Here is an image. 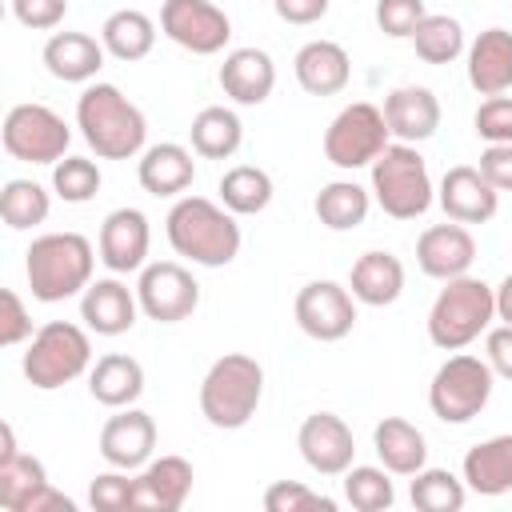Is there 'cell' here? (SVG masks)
I'll return each instance as SVG.
<instances>
[{
  "instance_id": "obj_1",
  "label": "cell",
  "mask_w": 512,
  "mask_h": 512,
  "mask_svg": "<svg viewBox=\"0 0 512 512\" xmlns=\"http://www.w3.org/2000/svg\"><path fill=\"white\" fill-rule=\"evenodd\" d=\"M76 128L100 160H132L144 152V140H148L144 112L108 80H96L80 92Z\"/></svg>"
},
{
  "instance_id": "obj_2",
  "label": "cell",
  "mask_w": 512,
  "mask_h": 512,
  "mask_svg": "<svg viewBox=\"0 0 512 512\" xmlns=\"http://www.w3.org/2000/svg\"><path fill=\"white\" fill-rule=\"evenodd\" d=\"M168 244L176 256L204 264V268H224L240 252V224L236 212L208 196H180L164 220Z\"/></svg>"
},
{
  "instance_id": "obj_3",
  "label": "cell",
  "mask_w": 512,
  "mask_h": 512,
  "mask_svg": "<svg viewBox=\"0 0 512 512\" xmlns=\"http://www.w3.org/2000/svg\"><path fill=\"white\" fill-rule=\"evenodd\" d=\"M92 268H96V252L80 232H44L24 252L28 288L40 304L84 296V288L92 284Z\"/></svg>"
},
{
  "instance_id": "obj_4",
  "label": "cell",
  "mask_w": 512,
  "mask_h": 512,
  "mask_svg": "<svg viewBox=\"0 0 512 512\" xmlns=\"http://www.w3.org/2000/svg\"><path fill=\"white\" fill-rule=\"evenodd\" d=\"M492 320H496V288L464 272L456 280H444V288L436 292L428 308V340L440 352H460L472 340H480V332H488Z\"/></svg>"
},
{
  "instance_id": "obj_5",
  "label": "cell",
  "mask_w": 512,
  "mask_h": 512,
  "mask_svg": "<svg viewBox=\"0 0 512 512\" xmlns=\"http://www.w3.org/2000/svg\"><path fill=\"white\" fill-rule=\"evenodd\" d=\"M264 396V368L248 352H224L200 380V412L212 428H244Z\"/></svg>"
},
{
  "instance_id": "obj_6",
  "label": "cell",
  "mask_w": 512,
  "mask_h": 512,
  "mask_svg": "<svg viewBox=\"0 0 512 512\" xmlns=\"http://www.w3.org/2000/svg\"><path fill=\"white\" fill-rule=\"evenodd\" d=\"M372 196L392 220H416L432 208L436 188H432L428 164L416 152V144L396 140L372 160Z\"/></svg>"
},
{
  "instance_id": "obj_7",
  "label": "cell",
  "mask_w": 512,
  "mask_h": 512,
  "mask_svg": "<svg viewBox=\"0 0 512 512\" xmlns=\"http://www.w3.org/2000/svg\"><path fill=\"white\" fill-rule=\"evenodd\" d=\"M20 368H24V380L40 392L64 388L92 368V340L72 320H48L44 328L32 332V344Z\"/></svg>"
},
{
  "instance_id": "obj_8",
  "label": "cell",
  "mask_w": 512,
  "mask_h": 512,
  "mask_svg": "<svg viewBox=\"0 0 512 512\" xmlns=\"http://www.w3.org/2000/svg\"><path fill=\"white\" fill-rule=\"evenodd\" d=\"M492 384H496V372L488 360L472 352H456L436 368L428 384V408L444 424H468L492 400Z\"/></svg>"
},
{
  "instance_id": "obj_9",
  "label": "cell",
  "mask_w": 512,
  "mask_h": 512,
  "mask_svg": "<svg viewBox=\"0 0 512 512\" xmlns=\"http://www.w3.org/2000/svg\"><path fill=\"white\" fill-rule=\"evenodd\" d=\"M392 144V132H388V120H384V108L368 104V100H356L348 108H340L324 132V156L328 164L352 172V168H372V160Z\"/></svg>"
},
{
  "instance_id": "obj_10",
  "label": "cell",
  "mask_w": 512,
  "mask_h": 512,
  "mask_svg": "<svg viewBox=\"0 0 512 512\" xmlns=\"http://www.w3.org/2000/svg\"><path fill=\"white\" fill-rule=\"evenodd\" d=\"M4 152L24 164H56L68 156L72 128L48 104H12L0 128Z\"/></svg>"
},
{
  "instance_id": "obj_11",
  "label": "cell",
  "mask_w": 512,
  "mask_h": 512,
  "mask_svg": "<svg viewBox=\"0 0 512 512\" xmlns=\"http://www.w3.org/2000/svg\"><path fill=\"white\" fill-rule=\"evenodd\" d=\"M136 300H140V312L156 324H180L196 312L200 304V284L196 276L176 264V260H156V264H144L140 268V280H136Z\"/></svg>"
},
{
  "instance_id": "obj_12",
  "label": "cell",
  "mask_w": 512,
  "mask_h": 512,
  "mask_svg": "<svg viewBox=\"0 0 512 512\" xmlns=\"http://www.w3.org/2000/svg\"><path fill=\"white\" fill-rule=\"evenodd\" d=\"M160 32L192 56H216L232 40V20L212 0H164Z\"/></svg>"
},
{
  "instance_id": "obj_13",
  "label": "cell",
  "mask_w": 512,
  "mask_h": 512,
  "mask_svg": "<svg viewBox=\"0 0 512 512\" xmlns=\"http://www.w3.org/2000/svg\"><path fill=\"white\" fill-rule=\"evenodd\" d=\"M296 324L304 336L320 340V344H332V340H344L356 324V296L336 284V280H308L300 292H296Z\"/></svg>"
},
{
  "instance_id": "obj_14",
  "label": "cell",
  "mask_w": 512,
  "mask_h": 512,
  "mask_svg": "<svg viewBox=\"0 0 512 512\" xmlns=\"http://www.w3.org/2000/svg\"><path fill=\"white\" fill-rule=\"evenodd\" d=\"M296 448H300L304 464L312 472H320V476H344L352 468V460H356L352 428L336 412H312V416H304V424L296 432Z\"/></svg>"
},
{
  "instance_id": "obj_15",
  "label": "cell",
  "mask_w": 512,
  "mask_h": 512,
  "mask_svg": "<svg viewBox=\"0 0 512 512\" xmlns=\"http://www.w3.org/2000/svg\"><path fill=\"white\" fill-rule=\"evenodd\" d=\"M148 244H152V228L148 216L140 208H116L104 216L100 236H96V252L100 264L116 276L124 272H140L148 264Z\"/></svg>"
},
{
  "instance_id": "obj_16",
  "label": "cell",
  "mask_w": 512,
  "mask_h": 512,
  "mask_svg": "<svg viewBox=\"0 0 512 512\" xmlns=\"http://www.w3.org/2000/svg\"><path fill=\"white\" fill-rule=\"evenodd\" d=\"M152 448H156V420L144 412V408H120L116 416L104 420L100 428V456L108 468H144L152 460Z\"/></svg>"
},
{
  "instance_id": "obj_17",
  "label": "cell",
  "mask_w": 512,
  "mask_h": 512,
  "mask_svg": "<svg viewBox=\"0 0 512 512\" xmlns=\"http://www.w3.org/2000/svg\"><path fill=\"white\" fill-rule=\"evenodd\" d=\"M436 200H440L444 216L456 220V224H484V220H492L496 208H500V192H496V188L488 184V176H484L480 168H472V164L448 168L444 180H440Z\"/></svg>"
},
{
  "instance_id": "obj_18",
  "label": "cell",
  "mask_w": 512,
  "mask_h": 512,
  "mask_svg": "<svg viewBox=\"0 0 512 512\" xmlns=\"http://www.w3.org/2000/svg\"><path fill=\"white\" fill-rule=\"evenodd\" d=\"M472 260H476V240L468 224H456V220L432 224L416 240V264L432 280H456L472 268Z\"/></svg>"
},
{
  "instance_id": "obj_19",
  "label": "cell",
  "mask_w": 512,
  "mask_h": 512,
  "mask_svg": "<svg viewBox=\"0 0 512 512\" xmlns=\"http://www.w3.org/2000/svg\"><path fill=\"white\" fill-rule=\"evenodd\" d=\"M136 312H140L136 288L116 280V272L104 280H92L80 296V320L96 336H124L136 324Z\"/></svg>"
},
{
  "instance_id": "obj_20",
  "label": "cell",
  "mask_w": 512,
  "mask_h": 512,
  "mask_svg": "<svg viewBox=\"0 0 512 512\" xmlns=\"http://www.w3.org/2000/svg\"><path fill=\"white\" fill-rule=\"evenodd\" d=\"M384 120L400 144H420V140L436 136V128H440V100L424 84L392 88L384 96Z\"/></svg>"
},
{
  "instance_id": "obj_21",
  "label": "cell",
  "mask_w": 512,
  "mask_h": 512,
  "mask_svg": "<svg viewBox=\"0 0 512 512\" xmlns=\"http://www.w3.org/2000/svg\"><path fill=\"white\" fill-rule=\"evenodd\" d=\"M192 464L184 456H156L136 472V496L132 508H152V512H176L184 508L192 492Z\"/></svg>"
},
{
  "instance_id": "obj_22",
  "label": "cell",
  "mask_w": 512,
  "mask_h": 512,
  "mask_svg": "<svg viewBox=\"0 0 512 512\" xmlns=\"http://www.w3.org/2000/svg\"><path fill=\"white\" fill-rule=\"evenodd\" d=\"M296 84L308 96H336L352 80V60L336 40H308L292 60Z\"/></svg>"
},
{
  "instance_id": "obj_23",
  "label": "cell",
  "mask_w": 512,
  "mask_h": 512,
  "mask_svg": "<svg viewBox=\"0 0 512 512\" xmlns=\"http://www.w3.org/2000/svg\"><path fill=\"white\" fill-rule=\"evenodd\" d=\"M220 88L236 104H264L276 88V64L264 48H232L220 64Z\"/></svg>"
},
{
  "instance_id": "obj_24",
  "label": "cell",
  "mask_w": 512,
  "mask_h": 512,
  "mask_svg": "<svg viewBox=\"0 0 512 512\" xmlns=\"http://www.w3.org/2000/svg\"><path fill=\"white\" fill-rule=\"evenodd\" d=\"M136 180H140V188L148 196H180L196 180V160H192V152L184 144L164 140V144H152V148L140 152Z\"/></svg>"
},
{
  "instance_id": "obj_25",
  "label": "cell",
  "mask_w": 512,
  "mask_h": 512,
  "mask_svg": "<svg viewBox=\"0 0 512 512\" xmlns=\"http://www.w3.org/2000/svg\"><path fill=\"white\" fill-rule=\"evenodd\" d=\"M468 84L480 96H504L512 88V32L484 28L468 44Z\"/></svg>"
},
{
  "instance_id": "obj_26",
  "label": "cell",
  "mask_w": 512,
  "mask_h": 512,
  "mask_svg": "<svg viewBox=\"0 0 512 512\" xmlns=\"http://www.w3.org/2000/svg\"><path fill=\"white\" fill-rule=\"evenodd\" d=\"M104 44L88 32H52L44 44V68L64 84H88L104 68Z\"/></svg>"
},
{
  "instance_id": "obj_27",
  "label": "cell",
  "mask_w": 512,
  "mask_h": 512,
  "mask_svg": "<svg viewBox=\"0 0 512 512\" xmlns=\"http://www.w3.org/2000/svg\"><path fill=\"white\" fill-rule=\"evenodd\" d=\"M372 448L380 456V464L392 472V476H416L424 464H428V440L424 432L404 420V416H384L376 428H372Z\"/></svg>"
},
{
  "instance_id": "obj_28",
  "label": "cell",
  "mask_w": 512,
  "mask_h": 512,
  "mask_svg": "<svg viewBox=\"0 0 512 512\" xmlns=\"http://www.w3.org/2000/svg\"><path fill=\"white\" fill-rule=\"evenodd\" d=\"M348 288L368 308L396 304L400 292H404V264H400V256H392L384 248H372V252L356 256L352 276H348Z\"/></svg>"
},
{
  "instance_id": "obj_29",
  "label": "cell",
  "mask_w": 512,
  "mask_h": 512,
  "mask_svg": "<svg viewBox=\"0 0 512 512\" xmlns=\"http://www.w3.org/2000/svg\"><path fill=\"white\" fill-rule=\"evenodd\" d=\"M464 484L480 496L512 492V432L488 436L464 452Z\"/></svg>"
},
{
  "instance_id": "obj_30",
  "label": "cell",
  "mask_w": 512,
  "mask_h": 512,
  "mask_svg": "<svg viewBox=\"0 0 512 512\" xmlns=\"http://www.w3.org/2000/svg\"><path fill=\"white\" fill-rule=\"evenodd\" d=\"M88 392L96 404L104 408H128L140 400L144 392V368L136 356L124 352H108L88 368Z\"/></svg>"
},
{
  "instance_id": "obj_31",
  "label": "cell",
  "mask_w": 512,
  "mask_h": 512,
  "mask_svg": "<svg viewBox=\"0 0 512 512\" xmlns=\"http://www.w3.org/2000/svg\"><path fill=\"white\" fill-rule=\"evenodd\" d=\"M188 140H192V152L204 156V160H228L240 144H244V124L232 108L224 104H208L192 116V128H188Z\"/></svg>"
},
{
  "instance_id": "obj_32",
  "label": "cell",
  "mask_w": 512,
  "mask_h": 512,
  "mask_svg": "<svg viewBox=\"0 0 512 512\" xmlns=\"http://www.w3.org/2000/svg\"><path fill=\"white\" fill-rule=\"evenodd\" d=\"M100 44L112 60H124V64L144 60L156 44V24L140 8H120L100 24Z\"/></svg>"
},
{
  "instance_id": "obj_33",
  "label": "cell",
  "mask_w": 512,
  "mask_h": 512,
  "mask_svg": "<svg viewBox=\"0 0 512 512\" xmlns=\"http://www.w3.org/2000/svg\"><path fill=\"white\" fill-rule=\"evenodd\" d=\"M316 216L324 228L332 232H352L368 220V208H372V192L360 188L356 180H332L316 192Z\"/></svg>"
},
{
  "instance_id": "obj_34",
  "label": "cell",
  "mask_w": 512,
  "mask_h": 512,
  "mask_svg": "<svg viewBox=\"0 0 512 512\" xmlns=\"http://www.w3.org/2000/svg\"><path fill=\"white\" fill-rule=\"evenodd\" d=\"M220 204L236 216H256L272 204V176L256 164H236L220 176Z\"/></svg>"
},
{
  "instance_id": "obj_35",
  "label": "cell",
  "mask_w": 512,
  "mask_h": 512,
  "mask_svg": "<svg viewBox=\"0 0 512 512\" xmlns=\"http://www.w3.org/2000/svg\"><path fill=\"white\" fill-rule=\"evenodd\" d=\"M40 488H48V472L36 456L16 452V456L0 460V504L8 512H28V504L36 500Z\"/></svg>"
},
{
  "instance_id": "obj_36",
  "label": "cell",
  "mask_w": 512,
  "mask_h": 512,
  "mask_svg": "<svg viewBox=\"0 0 512 512\" xmlns=\"http://www.w3.org/2000/svg\"><path fill=\"white\" fill-rule=\"evenodd\" d=\"M412 48L424 64H452L464 52V28L456 16L428 12L412 32Z\"/></svg>"
},
{
  "instance_id": "obj_37",
  "label": "cell",
  "mask_w": 512,
  "mask_h": 512,
  "mask_svg": "<svg viewBox=\"0 0 512 512\" xmlns=\"http://www.w3.org/2000/svg\"><path fill=\"white\" fill-rule=\"evenodd\" d=\"M412 504L420 512H460L464 500H468V484L460 476H452L448 468H420L412 476V488H408Z\"/></svg>"
},
{
  "instance_id": "obj_38",
  "label": "cell",
  "mask_w": 512,
  "mask_h": 512,
  "mask_svg": "<svg viewBox=\"0 0 512 512\" xmlns=\"http://www.w3.org/2000/svg\"><path fill=\"white\" fill-rule=\"evenodd\" d=\"M48 208H52V196H48L44 184H36V180H20V176H16V180H8V184L0 188V216H4V224L16 228V232L44 224V220H48Z\"/></svg>"
},
{
  "instance_id": "obj_39",
  "label": "cell",
  "mask_w": 512,
  "mask_h": 512,
  "mask_svg": "<svg viewBox=\"0 0 512 512\" xmlns=\"http://www.w3.org/2000/svg\"><path fill=\"white\" fill-rule=\"evenodd\" d=\"M344 500L356 512H384V508H392V500H396L392 472L376 468V464H352L344 472Z\"/></svg>"
},
{
  "instance_id": "obj_40",
  "label": "cell",
  "mask_w": 512,
  "mask_h": 512,
  "mask_svg": "<svg viewBox=\"0 0 512 512\" xmlns=\"http://www.w3.org/2000/svg\"><path fill=\"white\" fill-rule=\"evenodd\" d=\"M100 168L96 160L88 156H64L52 164V192L64 200V204H88L96 192H100Z\"/></svg>"
},
{
  "instance_id": "obj_41",
  "label": "cell",
  "mask_w": 512,
  "mask_h": 512,
  "mask_svg": "<svg viewBox=\"0 0 512 512\" xmlns=\"http://www.w3.org/2000/svg\"><path fill=\"white\" fill-rule=\"evenodd\" d=\"M264 508L268 512H336V500L300 484V480H276L264 488Z\"/></svg>"
},
{
  "instance_id": "obj_42",
  "label": "cell",
  "mask_w": 512,
  "mask_h": 512,
  "mask_svg": "<svg viewBox=\"0 0 512 512\" xmlns=\"http://www.w3.org/2000/svg\"><path fill=\"white\" fill-rule=\"evenodd\" d=\"M132 496H136V476H128L124 468L100 472L88 484V504L96 512H124V508H132Z\"/></svg>"
},
{
  "instance_id": "obj_43",
  "label": "cell",
  "mask_w": 512,
  "mask_h": 512,
  "mask_svg": "<svg viewBox=\"0 0 512 512\" xmlns=\"http://www.w3.org/2000/svg\"><path fill=\"white\" fill-rule=\"evenodd\" d=\"M424 16H428L424 0H376V24L392 40H412V32Z\"/></svg>"
},
{
  "instance_id": "obj_44",
  "label": "cell",
  "mask_w": 512,
  "mask_h": 512,
  "mask_svg": "<svg viewBox=\"0 0 512 512\" xmlns=\"http://www.w3.org/2000/svg\"><path fill=\"white\" fill-rule=\"evenodd\" d=\"M472 124L484 144H512V96H488L476 108Z\"/></svg>"
},
{
  "instance_id": "obj_45",
  "label": "cell",
  "mask_w": 512,
  "mask_h": 512,
  "mask_svg": "<svg viewBox=\"0 0 512 512\" xmlns=\"http://www.w3.org/2000/svg\"><path fill=\"white\" fill-rule=\"evenodd\" d=\"M28 336H32V316H28L24 300H20V292L4 288L0 292V344L12 348L20 340H28Z\"/></svg>"
},
{
  "instance_id": "obj_46",
  "label": "cell",
  "mask_w": 512,
  "mask_h": 512,
  "mask_svg": "<svg viewBox=\"0 0 512 512\" xmlns=\"http://www.w3.org/2000/svg\"><path fill=\"white\" fill-rule=\"evenodd\" d=\"M8 4H12V16L32 32L60 28L68 16V0H8Z\"/></svg>"
},
{
  "instance_id": "obj_47",
  "label": "cell",
  "mask_w": 512,
  "mask_h": 512,
  "mask_svg": "<svg viewBox=\"0 0 512 512\" xmlns=\"http://www.w3.org/2000/svg\"><path fill=\"white\" fill-rule=\"evenodd\" d=\"M496 192H512V144H488L476 164Z\"/></svg>"
},
{
  "instance_id": "obj_48",
  "label": "cell",
  "mask_w": 512,
  "mask_h": 512,
  "mask_svg": "<svg viewBox=\"0 0 512 512\" xmlns=\"http://www.w3.org/2000/svg\"><path fill=\"white\" fill-rule=\"evenodd\" d=\"M484 360L492 364V372H496L500 380H512V324L488 328V340H484Z\"/></svg>"
},
{
  "instance_id": "obj_49",
  "label": "cell",
  "mask_w": 512,
  "mask_h": 512,
  "mask_svg": "<svg viewBox=\"0 0 512 512\" xmlns=\"http://www.w3.org/2000/svg\"><path fill=\"white\" fill-rule=\"evenodd\" d=\"M284 24H316L328 16V0H272Z\"/></svg>"
},
{
  "instance_id": "obj_50",
  "label": "cell",
  "mask_w": 512,
  "mask_h": 512,
  "mask_svg": "<svg viewBox=\"0 0 512 512\" xmlns=\"http://www.w3.org/2000/svg\"><path fill=\"white\" fill-rule=\"evenodd\" d=\"M28 512H76V504H72L64 492H56V488L48 484V488L36 492V500L28 504Z\"/></svg>"
},
{
  "instance_id": "obj_51",
  "label": "cell",
  "mask_w": 512,
  "mask_h": 512,
  "mask_svg": "<svg viewBox=\"0 0 512 512\" xmlns=\"http://www.w3.org/2000/svg\"><path fill=\"white\" fill-rule=\"evenodd\" d=\"M496 320L512 324V272L496 284Z\"/></svg>"
}]
</instances>
